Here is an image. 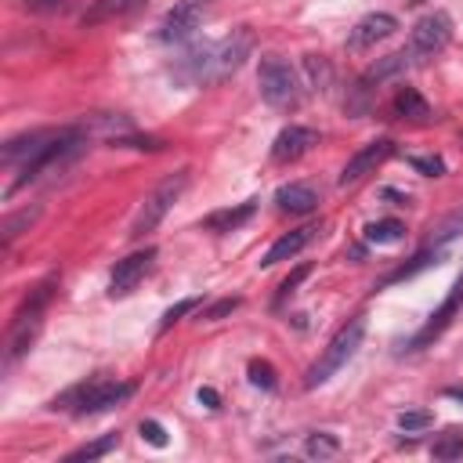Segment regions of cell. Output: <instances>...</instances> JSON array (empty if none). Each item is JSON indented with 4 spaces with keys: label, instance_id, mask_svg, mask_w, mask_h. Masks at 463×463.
<instances>
[{
    "label": "cell",
    "instance_id": "cell-1",
    "mask_svg": "<svg viewBox=\"0 0 463 463\" xmlns=\"http://www.w3.org/2000/svg\"><path fill=\"white\" fill-rule=\"evenodd\" d=\"M250 51H253V29L250 25H235L224 40H217V43H210L203 51H192L184 58L188 80L192 83H221L232 72L242 69V61L250 58Z\"/></svg>",
    "mask_w": 463,
    "mask_h": 463
},
{
    "label": "cell",
    "instance_id": "cell-2",
    "mask_svg": "<svg viewBox=\"0 0 463 463\" xmlns=\"http://www.w3.org/2000/svg\"><path fill=\"white\" fill-rule=\"evenodd\" d=\"M51 297H54V279H43V282L33 286V289L25 293V300L18 304V311H14L11 326H7V340H4V362H7V365H14V362L33 347V340H36V333H40V326H43V311H47Z\"/></svg>",
    "mask_w": 463,
    "mask_h": 463
},
{
    "label": "cell",
    "instance_id": "cell-3",
    "mask_svg": "<svg viewBox=\"0 0 463 463\" xmlns=\"http://www.w3.org/2000/svg\"><path fill=\"white\" fill-rule=\"evenodd\" d=\"M362 336H365V318H351L347 326H340L336 329V336L326 344V351L311 362V369L304 373V387L311 391V387H322L333 373H340L351 358H354V351L362 347Z\"/></svg>",
    "mask_w": 463,
    "mask_h": 463
},
{
    "label": "cell",
    "instance_id": "cell-4",
    "mask_svg": "<svg viewBox=\"0 0 463 463\" xmlns=\"http://www.w3.org/2000/svg\"><path fill=\"white\" fill-rule=\"evenodd\" d=\"M134 394V383H123V380H90V383H80L72 391H65L61 398H54V409H72L76 416H94V412H105V409H116L119 402H127Z\"/></svg>",
    "mask_w": 463,
    "mask_h": 463
},
{
    "label": "cell",
    "instance_id": "cell-5",
    "mask_svg": "<svg viewBox=\"0 0 463 463\" xmlns=\"http://www.w3.org/2000/svg\"><path fill=\"white\" fill-rule=\"evenodd\" d=\"M257 87H260V98L271 109H297L300 105V80L289 69V61H282L279 54H264L260 58Z\"/></svg>",
    "mask_w": 463,
    "mask_h": 463
},
{
    "label": "cell",
    "instance_id": "cell-6",
    "mask_svg": "<svg viewBox=\"0 0 463 463\" xmlns=\"http://www.w3.org/2000/svg\"><path fill=\"white\" fill-rule=\"evenodd\" d=\"M188 188V170H177V174H170L166 181H159L148 195H145V203H141V210L134 213V221H130V235L134 239H141L145 232H152L166 213H170V206L181 199V192Z\"/></svg>",
    "mask_w": 463,
    "mask_h": 463
},
{
    "label": "cell",
    "instance_id": "cell-7",
    "mask_svg": "<svg viewBox=\"0 0 463 463\" xmlns=\"http://www.w3.org/2000/svg\"><path fill=\"white\" fill-rule=\"evenodd\" d=\"M449 40H452V18L445 11H430V14H423L412 25V33H409V54L416 61L434 58V54H441L449 47Z\"/></svg>",
    "mask_w": 463,
    "mask_h": 463
},
{
    "label": "cell",
    "instance_id": "cell-8",
    "mask_svg": "<svg viewBox=\"0 0 463 463\" xmlns=\"http://www.w3.org/2000/svg\"><path fill=\"white\" fill-rule=\"evenodd\" d=\"M210 7H213V0H177V4L163 14L156 36H159L163 43H181V40H188V36L203 25V18L210 14Z\"/></svg>",
    "mask_w": 463,
    "mask_h": 463
},
{
    "label": "cell",
    "instance_id": "cell-9",
    "mask_svg": "<svg viewBox=\"0 0 463 463\" xmlns=\"http://www.w3.org/2000/svg\"><path fill=\"white\" fill-rule=\"evenodd\" d=\"M459 307H463V275L452 282L449 297L438 304V311H434V315H430V318L420 326V333L409 340V351H420V347H427L430 340H438V336H441V333L452 326V318H456V311H459Z\"/></svg>",
    "mask_w": 463,
    "mask_h": 463
},
{
    "label": "cell",
    "instance_id": "cell-10",
    "mask_svg": "<svg viewBox=\"0 0 463 463\" xmlns=\"http://www.w3.org/2000/svg\"><path fill=\"white\" fill-rule=\"evenodd\" d=\"M152 264H156V246H145V250H137V253L116 260L112 279H109V297H127V293L152 271Z\"/></svg>",
    "mask_w": 463,
    "mask_h": 463
},
{
    "label": "cell",
    "instance_id": "cell-11",
    "mask_svg": "<svg viewBox=\"0 0 463 463\" xmlns=\"http://www.w3.org/2000/svg\"><path fill=\"white\" fill-rule=\"evenodd\" d=\"M391 156H394V141H391V137H376V141L362 145V148L344 163V170H340V188L362 181L365 174H373V170H376L383 159H391Z\"/></svg>",
    "mask_w": 463,
    "mask_h": 463
},
{
    "label": "cell",
    "instance_id": "cell-12",
    "mask_svg": "<svg viewBox=\"0 0 463 463\" xmlns=\"http://www.w3.org/2000/svg\"><path fill=\"white\" fill-rule=\"evenodd\" d=\"M394 29H398V18H394V14H387V11H373V14H365V18L354 22V29L347 33V47H351V51L376 47L380 40L394 36Z\"/></svg>",
    "mask_w": 463,
    "mask_h": 463
},
{
    "label": "cell",
    "instance_id": "cell-13",
    "mask_svg": "<svg viewBox=\"0 0 463 463\" xmlns=\"http://www.w3.org/2000/svg\"><path fill=\"white\" fill-rule=\"evenodd\" d=\"M54 137H58V130H29V134H18V137L4 141L0 163H4V166H22V163H29L33 156H40Z\"/></svg>",
    "mask_w": 463,
    "mask_h": 463
},
{
    "label": "cell",
    "instance_id": "cell-14",
    "mask_svg": "<svg viewBox=\"0 0 463 463\" xmlns=\"http://www.w3.org/2000/svg\"><path fill=\"white\" fill-rule=\"evenodd\" d=\"M315 145H318V134L311 127H286V130H279V137L271 145V159L275 163H293L304 152H311Z\"/></svg>",
    "mask_w": 463,
    "mask_h": 463
},
{
    "label": "cell",
    "instance_id": "cell-15",
    "mask_svg": "<svg viewBox=\"0 0 463 463\" xmlns=\"http://www.w3.org/2000/svg\"><path fill=\"white\" fill-rule=\"evenodd\" d=\"M148 0H90V7L80 14V25H101V22H116L127 18L134 11H141Z\"/></svg>",
    "mask_w": 463,
    "mask_h": 463
},
{
    "label": "cell",
    "instance_id": "cell-16",
    "mask_svg": "<svg viewBox=\"0 0 463 463\" xmlns=\"http://www.w3.org/2000/svg\"><path fill=\"white\" fill-rule=\"evenodd\" d=\"M311 235H315V228H311V224H304V228H293V232L279 235V239L268 246V253H264L260 268H271V264H279V260H289V257H297V253H300V250L311 242Z\"/></svg>",
    "mask_w": 463,
    "mask_h": 463
},
{
    "label": "cell",
    "instance_id": "cell-17",
    "mask_svg": "<svg viewBox=\"0 0 463 463\" xmlns=\"http://www.w3.org/2000/svg\"><path fill=\"white\" fill-rule=\"evenodd\" d=\"M275 203H279V210H289V213H311L318 206V192L304 181H293L275 192Z\"/></svg>",
    "mask_w": 463,
    "mask_h": 463
},
{
    "label": "cell",
    "instance_id": "cell-18",
    "mask_svg": "<svg viewBox=\"0 0 463 463\" xmlns=\"http://www.w3.org/2000/svg\"><path fill=\"white\" fill-rule=\"evenodd\" d=\"M412 61H416V58L409 54V47H405V51H394V54H383V58H376V61H373V65L362 72V80L373 87V83H380V80H391V76L405 72Z\"/></svg>",
    "mask_w": 463,
    "mask_h": 463
},
{
    "label": "cell",
    "instance_id": "cell-19",
    "mask_svg": "<svg viewBox=\"0 0 463 463\" xmlns=\"http://www.w3.org/2000/svg\"><path fill=\"white\" fill-rule=\"evenodd\" d=\"M253 213H257V203H239V206H228V210H213V213H206L203 228H210V232H235V228H239V224H246Z\"/></svg>",
    "mask_w": 463,
    "mask_h": 463
},
{
    "label": "cell",
    "instance_id": "cell-20",
    "mask_svg": "<svg viewBox=\"0 0 463 463\" xmlns=\"http://www.w3.org/2000/svg\"><path fill=\"white\" fill-rule=\"evenodd\" d=\"M445 257V250H434V246H423L409 264H402V268H394L391 275H383L380 279V286H391V282H402V279H409V275H416V271H423V268H430V264H438Z\"/></svg>",
    "mask_w": 463,
    "mask_h": 463
},
{
    "label": "cell",
    "instance_id": "cell-21",
    "mask_svg": "<svg viewBox=\"0 0 463 463\" xmlns=\"http://www.w3.org/2000/svg\"><path fill=\"white\" fill-rule=\"evenodd\" d=\"M402 239H405V224L394 221V217L365 224V242H373V246H391V242H402Z\"/></svg>",
    "mask_w": 463,
    "mask_h": 463
},
{
    "label": "cell",
    "instance_id": "cell-22",
    "mask_svg": "<svg viewBox=\"0 0 463 463\" xmlns=\"http://www.w3.org/2000/svg\"><path fill=\"white\" fill-rule=\"evenodd\" d=\"M394 112H398V116H409V119H427V116H430V105L423 101L420 90L402 87V90L394 94Z\"/></svg>",
    "mask_w": 463,
    "mask_h": 463
},
{
    "label": "cell",
    "instance_id": "cell-23",
    "mask_svg": "<svg viewBox=\"0 0 463 463\" xmlns=\"http://www.w3.org/2000/svg\"><path fill=\"white\" fill-rule=\"evenodd\" d=\"M463 232V210H456V213H449L445 221H438L434 228H430V235H427V242L423 246H434V250H445L456 235Z\"/></svg>",
    "mask_w": 463,
    "mask_h": 463
},
{
    "label": "cell",
    "instance_id": "cell-24",
    "mask_svg": "<svg viewBox=\"0 0 463 463\" xmlns=\"http://www.w3.org/2000/svg\"><path fill=\"white\" fill-rule=\"evenodd\" d=\"M36 217H40V206H25V210H18V213H7V217H4V224H0V242H4V246H11V242H14V235H22Z\"/></svg>",
    "mask_w": 463,
    "mask_h": 463
},
{
    "label": "cell",
    "instance_id": "cell-25",
    "mask_svg": "<svg viewBox=\"0 0 463 463\" xmlns=\"http://www.w3.org/2000/svg\"><path fill=\"white\" fill-rule=\"evenodd\" d=\"M116 445H119V434H101V438H94V441H87V445L72 449L65 459H69V463H80V459H98V456L112 452Z\"/></svg>",
    "mask_w": 463,
    "mask_h": 463
},
{
    "label": "cell",
    "instance_id": "cell-26",
    "mask_svg": "<svg viewBox=\"0 0 463 463\" xmlns=\"http://www.w3.org/2000/svg\"><path fill=\"white\" fill-rule=\"evenodd\" d=\"M304 72H307V80H311V87L315 90H329L333 87V69H329V61L322 58V54H307L304 58Z\"/></svg>",
    "mask_w": 463,
    "mask_h": 463
},
{
    "label": "cell",
    "instance_id": "cell-27",
    "mask_svg": "<svg viewBox=\"0 0 463 463\" xmlns=\"http://www.w3.org/2000/svg\"><path fill=\"white\" fill-rule=\"evenodd\" d=\"M369 105H373V87H369L365 80H358V83L347 90V101H344V109H347V116L362 119V116L369 112Z\"/></svg>",
    "mask_w": 463,
    "mask_h": 463
},
{
    "label": "cell",
    "instance_id": "cell-28",
    "mask_svg": "<svg viewBox=\"0 0 463 463\" xmlns=\"http://www.w3.org/2000/svg\"><path fill=\"white\" fill-rule=\"evenodd\" d=\"M304 452H307L311 459H326V456H336V452H340V441H336V434L318 430V434H311V438L304 441Z\"/></svg>",
    "mask_w": 463,
    "mask_h": 463
},
{
    "label": "cell",
    "instance_id": "cell-29",
    "mask_svg": "<svg viewBox=\"0 0 463 463\" xmlns=\"http://www.w3.org/2000/svg\"><path fill=\"white\" fill-rule=\"evenodd\" d=\"M434 459H459L463 456V430H445L438 441H434Z\"/></svg>",
    "mask_w": 463,
    "mask_h": 463
},
{
    "label": "cell",
    "instance_id": "cell-30",
    "mask_svg": "<svg viewBox=\"0 0 463 463\" xmlns=\"http://www.w3.org/2000/svg\"><path fill=\"white\" fill-rule=\"evenodd\" d=\"M250 383L253 387H264V391H275V369H271V362H260V358H253L250 362Z\"/></svg>",
    "mask_w": 463,
    "mask_h": 463
},
{
    "label": "cell",
    "instance_id": "cell-31",
    "mask_svg": "<svg viewBox=\"0 0 463 463\" xmlns=\"http://www.w3.org/2000/svg\"><path fill=\"white\" fill-rule=\"evenodd\" d=\"M398 427H402L405 434L427 430V427H430V412H427V409H405V412H398Z\"/></svg>",
    "mask_w": 463,
    "mask_h": 463
},
{
    "label": "cell",
    "instance_id": "cell-32",
    "mask_svg": "<svg viewBox=\"0 0 463 463\" xmlns=\"http://www.w3.org/2000/svg\"><path fill=\"white\" fill-rule=\"evenodd\" d=\"M409 166L420 170L423 177H441L445 174V159L441 156H409Z\"/></svg>",
    "mask_w": 463,
    "mask_h": 463
},
{
    "label": "cell",
    "instance_id": "cell-33",
    "mask_svg": "<svg viewBox=\"0 0 463 463\" xmlns=\"http://www.w3.org/2000/svg\"><path fill=\"white\" fill-rule=\"evenodd\" d=\"M195 304H199V300H195V297H188V300H177L174 307H166V311H163V322H159V333H166V329H170V326H174L181 315L195 311Z\"/></svg>",
    "mask_w": 463,
    "mask_h": 463
},
{
    "label": "cell",
    "instance_id": "cell-34",
    "mask_svg": "<svg viewBox=\"0 0 463 463\" xmlns=\"http://www.w3.org/2000/svg\"><path fill=\"white\" fill-rule=\"evenodd\" d=\"M307 271H311V268H307V264H300L293 275H286V279H282V286H279V293H275V304H282V300H286V297H289V293L307 279Z\"/></svg>",
    "mask_w": 463,
    "mask_h": 463
},
{
    "label": "cell",
    "instance_id": "cell-35",
    "mask_svg": "<svg viewBox=\"0 0 463 463\" xmlns=\"http://www.w3.org/2000/svg\"><path fill=\"white\" fill-rule=\"evenodd\" d=\"M239 304H242L239 297H224V300H217V304H210V307L203 311V322H217V318H224V315H232V311H235Z\"/></svg>",
    "mask_w": 463,
    "mask_h": 463
},
{
    "label": "cell",
    "instance_id": "cell-36",
    "mask_svg": "<svg viewBox=\"0 0 463 463\" xmlns=\"http://www.w3.org/2000/svg\"><path fill=\"white\" fill-rule=\"evenodd\" d=\"M141 438L148 441V445H156V449H166V430H163V423H156V420H141Z\"/></svg>",
    "mask_w": 463,
    "mask_h": 463
},
{
    "label": "cell",
    "instance_id": "cell-37",
    "mask_svg": "<svg viewBox=\"0 0 463 463\" xmlns=\"http://www.w3.org/2000/svg\"><path fill=\"white\" fill-rule=\"evenodd\" d=\"M112 145H119V148H148V152H159V148H163L159 137H134V134H123V137H116Z\"/></svg>",
    "mask_w": 463,
    "mask_h": 463
},
{
    "label": "cell",
    "instance_id": "cell-38",
    "mask_svg": "<svg viewBox=\"0 0 463 463\" xmlns=\"http://www.w3.org/2000/svg\"><path fill=\"white\" fill-rule=\"evenodd\" d=\"M69 4L72 0H22V7L33 14H54V11H65Z\"/></svg>",
    "mask_w": 463,
    "mask_h": 463
},
{
    "label": "cell",
    "instance_id": "cell-39",
    "mask_svg": "<svg viewBox=\"0 0 463 463\" xmlns=\"http://www.w3.org/2000/svg\"><path fill=\"white\" fill-rule=\"evenodd\" d=\"M199 402H203L206 409H217V405H221V394H217L213 387H199Z\"/></svg>",
    "mask_w": 463,
    "mask_h": 463
},
{
    "label": "cell",
    "instance_id": "cell-40",
    "mask_svg": "<svg viewBox=\"0 0 463 463\" xmlns=\"http://www.w3.org/2000/svg\"><path fill=\"white\" fill-rule=\"evenodd\" d=\"M445 398H456V402H463V387H449V391H445Z\"/></svg>",
    "mask_w": 463,
    "mask_h": 463
}]
</instances>
